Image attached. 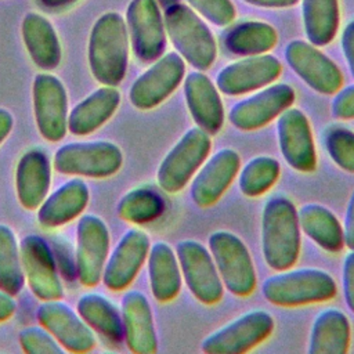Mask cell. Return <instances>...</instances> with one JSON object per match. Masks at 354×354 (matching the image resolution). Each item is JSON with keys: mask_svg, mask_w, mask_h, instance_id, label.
<instances>
[{"mask_svg": "<svg viewBox=\"0 0 354 354\" xmlns=\"http://www.w3.org/2000/svg\"><path fill=\"white\" fill-rule=\"evenodd\" d=\"M129 64V32L120 14H102L93 25L88 39V65L104 86L122 83Z\"/></svg>", "mask_w": 354, "mask_h": 354, "instance_id": "cell-1", "label": "cell"}, {"mask_svg": "<svg viewBox=\"0 0 354 354\" xmlns=\"http://www.w3.org/2000/svg\"><path fill=\"white\" fill-rule=\"evenodd\" d=\"M300 243L296 206L285 196L270 198L261 212V252L266 264L275 271L295 266Z\"/></svg>", "mask_w": 354, "mask_h": 354, "instance_id": "cell-2", "label": "cell"}, {"mask_svg": "<svg viewBox=\"0 0 354 354\" xmlns=\"http://www.w3.org/2000/svg\"><path fill=\"white\" fill-rule=\"evenodd\" d=\"M337 290L333 277L315 267H299L277 271L261 283L267 301L281 307H297L328 301Z\"/></svg>", "mask_w": 354, "mask_h": 354, "instance_id": "cell-3", "label": "cell"}, {"mask_svg": "<svg viewBox=\"0 0 354 354\" xmlns=\"http://www.w3.org/2000/svg\"><path fill=\"white\" fill-rule=\"evenodd\" d=\"M165 29L169 39L181 55L196 71L209 69L217 58V44L213 33L198 14L185 4L165 8Z\"/></svg>", "mask_w": 354, "mask_h": 354, "instance_id": "cell-4", "label": "cell"}, {"mask_svg": "<svg viewBox=\"0 0 354 354\" xmlns=\"http://www.w3.org/2000/svg\"><path fill=\"white\" fill-rule=\"evenodd\" d=\"M207 246L224 288L235 296H249L256 289L257 278L243 241L231 231L218 230L209 235Z\"/></svg>", "mask_w": 354, "mask_h": 354, "instance_id": "cell-5", "label": "cell"}, {"mask_svg": "<svg viewBox=\"0 0 354 354\" xmlns=\"http://www.w3.org/2000/svg\"><path fill=\"white\" fill-rule=\"evenodd\" d=\"M210 148L209 133L198 126L188 129L162 159L156 171L159 187L169 194L181 191L207 159Z\"/></svg>", "mask_w": 354, "mask_h": 354, "instance_id": "cell-6", "label": "cell"}, {"mask_svg": "<svg viewBox=\"0 0 354 354\" xmlns=\"http://www.w3.org/2000/svg\"><path fill=\"white\" fill-rule=\"evenodd\" d=\"M122 165V149L115 142L104 140L69 142L59 147L54 155V167L58 173L77 177H111Z\"/></svg>", "mask_w": 354, "mask_h": 354, "instance_id": "cell-7", "label": "cell"}, {"mask_svg": "<svg viewBox=\"0 0 354 354\" xmlns=\"http://www.w3.org/2000/svg\"><path fill=\"white\" fill-rule=\"evenodd\" d=\"M272 329V315L253 308L206 336L201 348L207 354H242L264 342Z\"/></svg>", "mask_w": 354, "mask_h": 354, "instance_id": "cell-8", "label": "cell"}, {"mask_svg": "<svg viewBox=\"0 0 354 354\" xmlns=\"http://www.w3.org/2000/svg\"><path fill=\"white\" fill-rule=\"evenodd\" d=\"M176 254L183 279L192 296L203 304L218 303L224 285L209 249L195 239H183L176 246Z\"/></svg>", "mask_w": 354, "mask_h": 354, "instance_id": "cell-9", "label": "cell"}, {"mask_svg": "<svg viewBox=\"0 0 354 354\" xmlns=\"http://www.w3.org/2000/svg\"><path fill=\"white\" fill-rule=\"evenodd\" d=\"M185 62L177 53L162 54L131 84L129 100L140 111H149L170 97L183 82Z\"/></svg>", "mask_w": 354, "mask_h": 354, "instance_id": "cell-10", "label": "cell"}, {"mask_svg": "<svg viewBox=\"0 0 354 354\" xmlns=\"http://www.w3.org/2000/svg\"><path fill=\"white\" fill-rule=\"evenodd\" d=\"M293 102L295 90L289 84L271 83L235 102L228 111V120L238 130H257L277 119Z\"/></svg>", "mask_w": 354, "mask_h": 354, "instance_id": "cell-11", "label": "cell"}, {"mask_svg": "<svg viewBox=\"0 0 354 354\" xmlns=\"http://www.w3.org/2000/svg\"><path fill=\"white\" fill-rule=\"evenodd\" d=\"M33 112L40 136L61 141L68 130V95L62 82L50 73H39L33 80Z\"/></svg>", "mask_w": 354, "mask_h": 354, "instance_id": "cell-12", "label": "cell"}, {"mask_svg": "<svg viewBox=\"0 0 354 354\" xmlns=\"http://www.w3.org/2000/svg\"><path fill=\"white\" fill-rule=\"evenodd\" d=\"M76 274L84 286H95L102 278V271L109 254V230L102 218L84 214L76 228Z\"/></svg>", "mask_w": 354, "mask_h": 354, "instance_id": "cell-13", "label": "cell"}, {"mask_svg": "<svg viewBox=\"0 0 354 354\" xmlns=\"http://www.w3.org/2000/svg\"><path fill=\"white\" fill-rule=\"evenodd\" d=\"M126 25L134 55L141 62H153L166 48V29L156 0H131Z\"/></svg>", "mask_w": 354, "mask_h": 354, "instance_id": "cell-14", "label": "cell"}, {"mask_svg": "<svg viewBox=\"0 0 354 354\" xmlns=\"http://www.w3.org/2000/svg\"><path fill=\"white\" fill-rule=\"evenodd\" d=\"M19 252L24 275L32 293L43 301L62 299L64 288L47 242L39 235H26L19 243Z\"/></svg>", "mask_w": 354, "mask_h": 354, "instance_id": "cell-15", "label": "cell"}, {"mask_svg": "<svg viewBox=\"0 0 354 354\" xmlns=\"http://www.w3.org/2000/svg\"><path fill=\"white\" fill-rule=\"evenodd\" d=\"M285 59L292 71L314 91L335 94L343 83L337 65L317 46L300 39L292 40L285 47Z\"/></svg>", "mask_w": 354, "mask_h": 354, "instance_id": "cell-16", "label": "cell"}, {"mask_svg": "<svg viewBox=\"0 0 354 354\" xmlns=\"http://www.w3.org/2000/svg\"><path fill=\"white\" fill-rule=\"evenodd\" d=\"M281 72L282 64L277 57L267 53L248 55L220 69L216 86L225 95H242L274 83Z\"/></svg>", "mask_w": 354, "mask_h": 354, "instance_id": "cell-17", "label": "cell"}, {"mask_svg": "<svg viewBox=\"0 0 354 354\" xmlns=\"http://www.w3.org/2000/svg\"><path fill=\"white\" fill-rule=\"evenodd\" d=\"M277 119L278 145L285 162L297 171H314L317 151L307 116L300 109L289 106Z\"/></svg>", "mask_w": 354, "mask_h": 354, "instance_id": "cell-18", "label": "cell"}, {"mask_svg": "<svg viewBox=\"0 0 354 354\" xmlns=\"http://www.w3.org/2000/svg\"><path fill=\"white\" fill-rule=\"evenodd\" d=\"M241 169V158L232 148H221L198 169L191 183V198L199 207L214 205Z\"/></svg>", "mask_w": 354, "mask_h": 354, "instance_id": "cell-19", "label": "cell"}, {"mask_svg": "<svg viewBox=\"0 0 354 354\" xmlns=\"http://www.w3.org/2000/svg\"><path fill=\"white\" fill-rule=\"evenodd\" d=\"M149 248V236L142 230L126 231L106 259L101 278L104 285L115 292L126 289L145 263Z\"/></svg>", "mask_w": 354, "mask_h": 354, "instance_id": "cell-20", "label": "cell"}, {"mask_svg": "<svg viewBox=\"0 0 354 354\" xmlns=\"http://www.w3.org/2000/svg\"><path fill=\"white\" fill-rule=\"evenodd\" d=\"M37 319L65 351L86 353L95 344L91 328L65 303L58 300L44 301L37 308Z\"/></svg>", "mask_w": 354, "mask_h": 354, "instance_id": "cell-21", "label": "cell"}, {"mask_svg": "<svg viewBox=\"0 0 354 354\" xmlns=\"http://www.w3.org/2000/svg\"><path fill=\"white\" fill-rule=\"evenodd\" d=\"M184 97L191 118L206 133L217 134L224 124V106L218 88L202 71L184 77Z\"/></svg>", "mask_w": 354, "mask_h": 354, "instance_id": "cell-22", "label": "cell"}, {"mask_svg": "<svg viewBox=\"0 0 354 354\" xmlns=\"http://www.w3.org/2000/svg\"><path fill=\"white\" fill-rule=\"evenodd\" d=\"M123 337L130 351L153 354L158 350V336L151 304L140 290H129L122 299Z\"/></svg>", "mask_w": 354, "mask_h": 354, "instance_id": "cell-23", "label": "cell"}, {"mask_svg": "<svg viewBox=\"0 0 354 354\" xmlns=\"http://www.w3.org/2000/svg\"><path fill=\"white\" fill-rule=\"evenodd\" d=\"M51 183L50 160L41 149H29L18 160L15 189L19 203L26 210L37 209L48 194Z\"/></svg>", "mask_w": 354, "mask_h": 354, "instance_id": "cell-24", "label": "cell"}, {"mask_svg": "<svg viewBox=\"0 0 354 354\" xmlns=\"http://www.w3.org/2000/svg\"><path fill=\"white\" fill-rule=\"evenodd\" d=\"M87 184L80 178H72L46 196L37 210V220L46 228L61 227L83 213L88 203Z\"/></svg>", "mask_w": 354, "mask_h": 354, "instance_id": "cell-25", "label": "cell"}, {"mask_svg": "<svg viewBox=\"0 0 354 354\" xmlns=\"http://www.w3.org/2000/svg\"><path fill=\"white\" fill-rule=\"evenodd\" d=\"M120 93L113 86H102L82 100L68 115V130L73 136H87L104 126L116 112Z\"/></svg>", "mask_w": 354, "mask_h": 354, "instance_id": "cell-26", "label": "cell"}, {"mask_svg": "<svg viewBox=\"0 0 354 354\" xmlns=\"http://www.w3.org/2000/svg\"><path fill=\"white\" fill-rule=\"evenodd\" d=\"M22 39L33 64L43 69H55L62 57L59 39L51 22L37 12H28L22 21Z\"/></svg>", "mask_w": 354, "mask_h": 354, "instance_id": "cell-27", "label": "cell"}, {"mask_svg": "<svg viewBox=\"0 0 354 354\" xmlns=\"http://www.w3.org/2000/svg\"><path fill=\"white\" fill-rule=\"evenodd\" d=\"M148 279L153 297L166 303L173 300L183 282L178 259L171 246L163 241L151 245L148 252Z\"/></svg>", "mask_w": 354, "mask_h": 354, "instance_id": "cell-28", "label": "cell"}, {"mask_svg": "<svg viewBox=\"0 0 354 354\" xmlns=\"http://www.w3.org/2000/svg\"><path fill=\"white\" fill-rule=\"evenodd\" d=\"M351 326L347 315L339 308L319 311L310 329V354H344L348 350Z\"/></svg>", "mask_w": 354, "mask_h": 354, "instance_id": "cell-29", "label": "cell"}, {"mask_svg": "<svg viewBox=\"0 0 354 354\" xmlns=\"http://www.w3.org/2000/svg\"><path fill=\"white\" fill-rule=\"evenodd\" d=\"M297 220L301 232L321 249L330 253L343 249V225L329 207L321 203H304L297 209Z\"/></svg>", "mask_w": 354, "mask_h": 354, "instance_id": "cell-30", "label": "cell"}, {"mask_svg": "<svg viewBox=\"0 0 354 354\" xmlns=\"http://www.w3.org/2000/svg\"><path fill=\"white\" fill-rule=\"evenodd\" d=\"M303 26L307 40L314 46L329 44L339 28V0H303Z\"/></svg>", "mask_w": 354, "mask_h": 354, "instance_id": "cell-31", "label": "cell"}, {"mask_svg": "<svg viewBox=\"0 0 354 354\" xmlns=\"http://www.w3.org/2000/svg\"><path fill=\"white\" fill-rule=\"evenodd\" d=\"M77 314L83 321L112 342L123 337L122 315L118 308L102 295L86 293L77 301Z\"/></svg>", "mask_w": 354, "mask_h": 354, "instance_id": "cell-32", "label": "cell"}, {"mask_svg": "<svg viewBox=\"0 0 354 354\" xmlns=\"http://www.w3.org/2000/svg\"><path fill=\"white\" fill-rule=\"evenodd\" d=\"M277 30L263 21H245L232 28L225 37L227 48L236 55H259L277 44Z\"/></svg>", "mask_w": 354, "mask_h": 354, "instance_id": "cell-33", "label": "cell"}, {"mask_svg": "<svg viewBox=\"0 0 354 354\" xmlns=\"http://www.w3.org/2000/svg\"><path fill=\"white\" fill-rule=\"evenodd\" d=\"M279 162L267 155H259L248 160L238 171V185L243 195L256 198L267 192L278 180Z\"/></svg>", "mask_w": 354, "mask_h": 354, "instance_id": "cell-34", "label": "cell"}, {"mask_svg": "<svg viewBox=\"0 0 354 354\" xmlns=\"http://www.w3.org/2000/svg\"><path fill=\"white\" fill-rule=\"evenodd\" d=\"M163 209L162 196L148 187H137L129 191L118 203L119 217L133 224L151 223L163 213Z\"/></svg>", "mask_w": 354, "mask_h": 354, "instance_id": "cell-35", "label": "cell"}, {"mask_svg": "<svg viewBox=\"0 0 354 354\" xmlns=\"http://www.w3.org/2000/svg\"><path fill=\"white\" fill-rule=\"evenodd\" d=\"M25 282L19 245L14 231L0 224V290L15 296Z\"/></svg>", "mask_w": 354, "mask_h": 354, "instance_id": "cell-36", "label": "cell"}, {"mask_svg": "<svg viewBox=\"0 0 354 354\" xmlns=\"http://www.w3.org/2000/svg\"><path fill=\"white\" fill-rule=\"evenodd\" d=\"M324 147L333 163L354 173V131L343 126H329L324 131Z\"/></svg>", "mask_w": 354, "mask_h": 354, "instance_id": "cell-37", "label": "cell"}, {"mask_svg": "<svg viewBox=\"0 0 354 354\" xmlns=\"http://www.w3.org/2000/svg\"><path fill=\"white\" fill-rule=\"evenodd\" d=\"M19 344L26 354H64L65 348L44 328L28 326L19 332Z\"/></svg>", "mask_w": 354, "mask_h": 354, "instance_id": "cell-38", "label": "cell"}, {"mask_svg": "<svg viewBox=\"0 0 354 354\" xmlns=\"http://www.w3.org/2000/svg\"><path fill=\"white\" fill-rule=\"evenodd\" d=\"M205 19L216 26H225L235 18V7L231 0H187Z\"/></svg>", "mask_w": 354, "mask_h": 354, "instance_id": "cell-39", "label": "cell"}, {"mask_svg": "<svg viewBox=\"0 0 354 354\" xmlns=\"http://www.w3.org/2000/svg\"><path fill=\"white\" fill-rule=\"evenodd\" d=\"M330 111L336 119H354V84H348L335 93Z\"/></svg>", "mask_w": 354, "mask_h": 354, "instance_id": "cell-40", "label": "cell"}, {"mask_svg": "<svg viewBox=\"0 0 354 354\" xmlns=\"http://www.w3.org/2000/svg\"><path fill=\"white\" fill-rule=\"evenodd\" d=\"M342 286L344 301L351 313H354V249L344 256L342 270Z\"/></svg>", "mask_w": 354, "mask_h": 354, "instance_id": "cell-41", "label": "cell"}, {"mask_svg": "<svg viewBox=\"0 0 354 354\" xmlns=\"http://www.w3.org/2000/svg\"><path fill=\"white\" fill-rule=\"evenodd\" d=\"M340 44H342L343 55L348 65L350 73L354 77V19L350 21L346 25V28L343 29V33L340 37Z\"/></svg>", "mask_w": 354, "mask_h": 354, "instance_id": "cell-42", "label": "cell"}, {"mask_svg": "<svg viewBox=\"0 0 354 354\" xmlns=\"http://www.w3.org/2000/svg\"><path fill=\"white\" fill-rule=\"evenodd\" d=\"M343 236H344V245L348 249H354V191L350 195V199L347 202L344 221H343Z\"/></svg>", "mask_w": 354, "mask_h": 354, "instance_id": "cell-43", "label": "cell"}, {"mask_svg": "<svg viewBox=\"0 0 354 354\" xmlns=\"http://www.w3.org/2000/svg\"><path fill=\"white\" fill-rule=\"evenodd\" d=\"M15 310H17V304L12 296L0 290V322L11 318Z\"/></svg>", "mask_w": 354, "mask_h": 354, "instance_id": "cell-44", "label": "cell"}, {"mask_svg": "<svg viewBox=\"0 0 354 354\" xmlns=\"http://www.w3.org/2000/svg\"><path fill=\"white\" fill-rule=\"evenodd\" d=\"M249 4L257 6V7H267V8H283V7H292L299 3V0H243Z\"/></svg>", "mask_w": 354, "mask_h": 354, "instance_id": "cell-45", "label": "cell"}, {"mask_svg": "<svg viewBox=\"0 0 354 354\" xmlns=\"http://www.w3.org/2000/svg\"><path fill=\"white\" fill-rule=\"evenodd\" d=\"M14 124V118L12 115L7 111L0 108V144L7 138V136L10 134L11 129Z\"/></svg>", "mask_w": 354, "mask_h": 354, "instance_id": "cell-46", "label": "cell"}, {"mask_svg": "<svg viewBox=\"0 0 354 354\" xmlns=\"http://www.w3.org/2000/svg\"><path fill=\"white\" fill-rule=\"evenodd\" d=\"M40 4L44 7V8H48V10H62L73 3H76L77 0H39Z\"/></svg>", "mask_w": 354, "mask_h": 354, "instance_id": "cell-47", "label": "cell"}, {"mask_svg": "<svg viewBox=\"0 0 354 354\" xmlns=\"http://www.w3.org/2000/svg\"><path fill=\"white\" fill-rule=\"evenodd\" d=\"M158 4H160L163 8H167L170 6H174L178 3V0H156Z\"/></svg>", "mask_w": 354, "mask_h": 354, "instance_id": "cell-48", "label": "cell"}]
</instances>
